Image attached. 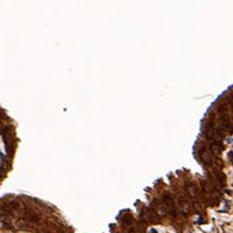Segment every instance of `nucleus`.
Here are the masks:
<instances>
[{
  "label": "nucleus",
  "mask_w": 233,
  "mask_h": 233,
  "mask_svg": "<svg viewBox=\"0 0 233 233\" xmlns=\"http://www.w3.org/2000/svg\"><path fill=\"white\" fill-rule=\"evenodd\" d=\"M174 198L170 195V194H166V195H164V207H165V211L172 213V215H174Z\"/></svg>",
  "instance_id": "1"
},
{
  "label": "nucleus",
  "mask_w": 233,
  "mask_h": 233,
  "mask_svg": "<svg viewBox=\"0 0 233 233\" xmlns=\"http://www.w3.org/2000/svg\"><path fill=\"white\" fill-rule=\"evenodd\" d=\"M200 159L203 160L206 164H212L213 162V155L209 152V149H202L200 151Z\"/></svg>",
  "instance_id": "2"
},
{
  "label": "nucleus",
  "mask_w": 233,
  "mask_h": 233,
  "mask_svg": "<svg viewBox=\"0 0 233 233\" xmlns=\"http://www.w3.org/2000/svg\"><path fill=\"white\" fill-rule=\"evenodd\" d=\"M209 152H211V153L215 156V155H217L220 152V146L217 143H212L211 144V149H209Z\"/></svg>",
  "instance_id": "3"
},
{
  "label": "nucleus",
  "mask_w": 233,
  "mask_h": 233,
  "mask_svg": "<svg viewBox=\"0 0 233 233\" xmlns=\"http://www.w3.org/2000/svg\"><path fill=\"white\" fill-rule=\"evenodd\" d=\"M25 217H26L28 220H30V221H37V220H38V217L34 215L32 211H26V212H25Z\"/></svg>",
  "instance_id": "4"
},
{
  "label": "nucleus",
  "mask_w": 233,
  "mask_h": 233,
  "mask_svg": "<svg viewBox=\"0 0 233 233\" xmlns=\"http://www.w3.org/2000/svg\"><path fill=\"white\" fill-rule=\"evenodd\" d=\"M206 134H207V136L209 137V139H213V137L216 136V131H215V128H213L212 126H209V127L207 128V132Z\"/></svg>",
  "instance_id": "5"
},
{
  "label": "nucleus",
  "mask_w": 233,
  "mask_h": 233,
  "mask_svg": "<svg viewBox=\"0 0 233 233\" xmlns=\"http://www.w3.org/2000/svg\"><path fill=\"white\" fill-rule=\"evenodd\" d=\"M179 204H181V207H182L183 211H185V213H187V211H189V204H187V200H185L183 198H181V202H179Z\"/></svg>",
  "instance_id": "6"
},
{
  "label": "nucleus",
  "mask_w": 233,
  "mask_h": 233,
  "mask_svg": "<svg viewBox=\"0 0 233 233\" xmlns=\"http://www.w3.org/2000/svg\"><path fill=\"white\" fill-rule=\"evenodd\" d=\"M189 190H190V195H193V196H196L198 195V189L195 187L194 185H189Z\"/></svg>",
  "instance_id": "7"
},
{
  "label": "nucleus",
  "mask_w": 233,
  "mask_h": 233,
  "mask_svg": "<svg viewBox=\"0 0 233 233\" xmlns=\"http://www.w3.org/2000/svg\"><path fill=\"white\" fill-rule=\"evenodd\" d=\"M128 233H139V231H137L136 228H132V229H131V231H130Z\"/></svg>",
  "instance_id": "8"
},
{
  "label": "nucleus",
  "mask_w": 233,
  "mask_h": 233,
  "mask_svg": "<svg viewBox=\"0 0 233 233\" xmlns=\"http://www.w3.org/2000/svg\"><path fill=\"white\" fill-rule=\"evenodd\" d=\"M152 233H157V232H156V231H155V229H152Z\"/></svg>",
  "instance_id": "9"
}]
</instances>
